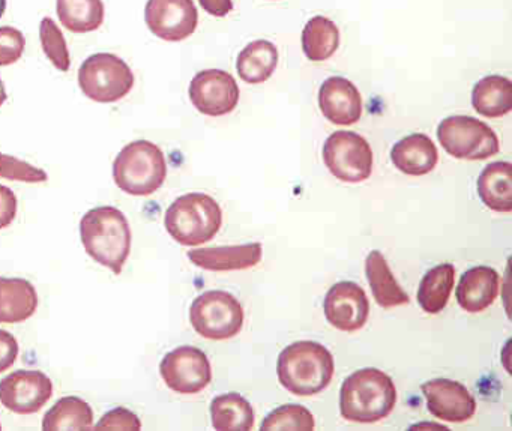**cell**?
<instances>
[{"label":"cell","mask_w":512,"mask_h":431,"mask_svg":"<svg viewBox=\"0 0 512 431\" xmlns=\"http://www.w3.org/2000/svg\"><path fill=\"white\" fill-rule=\"evenodd\" d=\"M17 215V197L11 188L0 185V230L11 226Z\"/></svg>","instance_id":"obj_36"},{"label":"cell","mask_w":512,"mask_h":431,"mask_svg":"<svg viewBox=\"0 0 512 431\" xmlns=\"http://www.w3.org/2000/svg\"><path fill=\"white\" fill-rule=\"evenodd\" d=\"M145 19L152 34L178 43L196 32L199 13L193 0H148Z\"/></svg>","instance_id":"obj_12"},{"label":"cell","mask_w":512,"mask_h":431,"mask_svg":"<svg viewBox=\"0 0 512 431\" xmlns=\"http://www.w3.org/2000/svg\"><path fill=\"white\" fill-rule=\"evenodd\" d=\"M188 259L206 271H241L253 268L262 260L259 242L232 247L199 248L188 251Z\"/></svg>","instance_id":"obj_18"},{"label":"cell","mask_w":512,"mask_h":431,"mask_svg":"<svg viewBox=\"0 0 512 431\" xmlns=\"http://www.w3.org/2000/svg\"><path fill=\"white\" fill-rule=\"evenodd\" d=\"M94 422L91 404L79 397H64L44 415V431H89Z\"/></svg>","instance_id":"obj_25"},{"label":"cell","mask_w":512,"mask_h":431,"mask_svg":"<svg viewBox=\"0 0 512 431\" xmlns=\"http://www.w3.org/2000/svg\"><path fill=\"white\" fill-rule=\"evenodd\" d=\"M334 356L316 341H296L278 356L281 385L299 397L319 394L334 376Z\"/></svg>","instance_id":"obj_3"},{"label":"cell","mask_w":512,"mask_h":431,"mask_svg":"<svg viewBox=\"0 0 512 431\" xmlns=\"http://www.w3.org/2000/svg\"><path fill=\"white\" fill-rule=\"evenodd\" d=\"M38 308V293L25 278L0 277V323H22Z\"/></svg>","instance_id":"obj_20"},{"label":"cell","mask_w":512,"mask_h":431,"mask_svg":"<svg viewBox=\"0 0 512 431\" xmlns=\"http://www.w3.org/2000/svg\"><path fill=\"white\" fill-rule=\"evenodd\" d=\"M391 160L406 175L424 176L436 167L439 152L430 137L425 134H410L395 143Z\"/></svg>","instance_id":"obj_19"},{"label":"cell","mask_w":512,"mask_h":431,"mask_svg":"<svg viewBox=\"0 0 512 431\" xmlns=\"http://www.w3.org/2000/svg\"><path fill=\"white\" fill-rule=\"evenodd\" d=\"M8 100L7 89H5L4 82L0 80V107L4 106L5 101Z\"/></svg>","instance_id":"obj_38"},{"label":"cell","mask_w":512,"mask_h":431,"mask_svg":"<svg viewBox=\"0 0 512 431\" xmlns=\"http://www.w3.org/2000/svg\"><path fill=\"white\" fill-rule=\"evenodd\" d=\"M166 176L163 151L148 140L128 143L113 163L115 184L130 196L146 197L157 193Z\"/></svg>","instance_id":"obj_5"},{"label":"cell","mask_w":512,"mask_h":431,"mask_svg":"<svg viewBox=\"0 0 512 431\" xmlns=\"http://www.w3.org/2000/svg\"><path fill=\"white\" fill-rule=\"evenodd\" d=\"M323 310L326 320L334 328L355 332L367 323L370 304L361 286L352 281H341L326 293Z\"/></svg>","instance_id":"obj_14"},{"label":"cell","mask_w":512,"mask_h":431,"mask_svg":"<svg viewBox=\"0 0 512 431\" xmlns=\"http://www.w3.org/2000/svg\"><path fill=\"white\" fill-rule=\"evenodd\" d=\"M431 415L440 421H469L476 412V401L466 386L449 379H434L421 386Z\"/></svg>","instance_id":"obj_15"},{"label":"cell","mask_w":512,"mask_h":431,"mask_svg":"<svg viewBox=\"0 0 512 431\" xmlns=\"http://www.w3.org/2000/svg\"><path fill=\"white\" fill-rule=\"evenodd\" d=\"M0 178L28 182V184H40V182H46L49 176L43 169H38L26 161L0 154Z\"/></svg>","instance_id":"obj_32"},{"label":"cell","mask_w":512,"mask_h":431,"mask_svg":"<svg viewBox=\"0 0 512 431\" xmlns=\"http://www.w3.org/2000/svg\"><path fill=\"white\" fill-rule=\"evenodd\" d=\"M95 431H140L142 430V422L139 416L125 407H116V409L107 412L100 419L95 427Z\"/></svg>","instance_id":"obj_34"},{"label":"cell","mask_w":512,"mask_h":431,"mask_svg":"<svg viewBox=\"0 0 512 431\" xmlns=\"http://www.w3.org/2000/svg\"><path fill=\"white\" fill-rule=\"evenodd\" d=\"M323 161L338 181L358 184L373 172V151L367 140L353 131H335L323 145Z\"/></svg>","instance_id":"obj_9"},{"label":"cell","mask_w":512,"mask_h":431,"mask_svg":"<svg viewBox=\"0 0 512 431\" xmlns=\"http://www.w3.org/2000/svg\"><path fill=\"white\" fill-rule=\"evenodd\" d=\"M472 104L484 118H502L512 109V83L502 76H488L476 83Z\"/></svg>","instance_id":"obj_23"},{"label":"cell","mask_w":512,"mask_h":431,"mask_svg":"<svg viewBox=\"0 0 512 431\" xmlns=\"http://www.w3.org/2000/svg\"><path fill=\"white\" fill-rule=\"evenodd\" d=\"M56 11L62 25L74 34L97 31L104 22L103 0H58Z\"/></svg>","instance_id":"obj_29"},{"label":"cell","mask_w":512,"mask_h":431,"mask_svg":"<svg viewBox=\"0 0 512 431\" xmlns=\"http://www.w3.org/2000/svg\"><path fill=\"white\" fill-rule=\"evenodd\" d=\"M365 272H367L371 292L380 307L392 308L409 304V295L395 280L385 256L380 251L374 250L368 254L365 260Z\"/></svg>","instance_id":"obj_22"},{"label":"cell","mask_w":512,"mask_h":431,"mask_svg":"<svg viewBox=\"0 0 512 431\" xmlns=\"http://www.w3.org/2000/svg\"><path fill=\"white\" fill-rule=\"evenodd\" d=\"M278 50L266 40L248 44L236 61L239 77L250 85L265 83L277 70Z\"/></svg>","instance_id":"obj_24"},{"label":"cell","mask_w":512,"mask_h":431,"mask_svg":"<svg viewBox=\"0 0 512 431\" xmlns=\"http://www.w3.org/2000/svg\"><path fill=\"white\" fill-rule=\"evenodd\" d=\"M440 145L457 160H487L499 152L496 133L472 116H448L437 128Z\"/></svg>","instance_id":"obj_8"},{"label":"cell","mask_w":512,"mask_h":431,"mask_svg":"<svg viewBox=\"0 0 512 431\" xmlns=\"http://www.w3.org/2000/svg\"><path fill=\"white\" fill-rule=\"evenodd\" d=\"M40 40L44 53L52 64L62 73H67L71 67L70 52H68L67 41L62 34L55 20L44 17L40 25Z\"/></svg>","instance_id":"obj_31"},{"label":"cell","mask_w":512,"mask_h":431,"mask_svg":"<svg viewBox=\"0 0 512 431\" xmlns=\"http://www.w3.org/2000/svg\"><path fill=\"white\" fill-rule=\"evenodd\" d=\"M500 290V277L490 266H476L464 272L460 278L455 296L458 305L467 313H481L487 310Z\"/></svg>","instance_id":"obj_17"},{"label":"cell","mask_w":512,"mask_h":431,"mask_svg":"<svg viewBox=\"0 0 512 431\" xmlns=\"http://www.w3.org/2000/svg\"><path fill=\"white\" fill-rule=\"evenodd\" d=\"M262 431H313L314 416L301 404H286L269 413L260 425Z\"/></svg>","instance_id":"obj_30"},{"label":"cell","mask_w":512,"mask_h":431,"mask_svg":"<svg viewBox=\"0 0 512 431\" xmlns=\"http://www.w3.org/2000/svg\"><path fill=\"white\" fill-rule=\"evenodd\" d=\"M199 2L200 7L214 17H226L233 10L232 0H199Z\"/></svg>","instance_id":"obj_37"},{"label":"cell","mask_w":512,"mask_h":431,"mask_svg":"<svg viewBox=\"0 0 512 431\" xmlns=\"http://www.w3.org/2000/svg\"><path fill=\"white\" fill-rule=\"evenodd\" d=\"M397 389L388 374L362 368L344 380L340 391L341 416L346 421L374 424L394 410Z\"/></svg>","instance_id":"obj_2"},{"label":"cell","mask_w":512,"mask_h":431,"mask_svg":"<svg viewBox=\"0 0 512 431\" xmlns=\"http://www.w3.org/2000/svg\"><path fill=\"white\" fill-rule=\"evenodd\" d=\"M512 166L506 161L488 164L478 179V194L485 206L496 212L512 211Z\"/></svg>","instance_id":"obj_21"},{"label":"cell","mask_w":512,"mask_h":431,"mask_svg":"<svg viewBox=\"0 0 512 431\" xmlns=\"http://www.w3.org/2000/svg\"><path fill=\"white\" fill-rule=\"evenodd\" d=\"M52 395V380L43 371L17 370L0 380V403L19 415L40 412Z\"/></svg>","instance_id":"obj_11"},{"label":"cell","mask_w":512,"mask_h":431,"mask_svg":"<svg viewBox=\"0 0 512 431\" xmlns=\"http://www.w3.org/2000/svg\"><path fill=\"white\" fill-rule=\"evenodd\" d=\"M79 85L89 100L116 103L134 88V73L119 56L97 53L89 56L80 67Z\"/></svg>","instance_id":"obj_6"},{"label":"cell","mask_w":512,"mask_h":431,"mask_svg":"<svg viewBox=\"0 0 512 431\" xmlns=\"http://www.w3.org/2000/svg\"><path fill=\"white\" fill-rule=\"evenodd\" d=\"M194 331L208 340H229L244 326V308L241 302L224 292L209 290L194 299L190 308Z\"/></svg>","instance_id":"obj_7"},{"label":"cell","mask_w":512,"mask_h":431,"mask_svg":"<svg viewBox=\"0 0 512 431\" xmlns=\"http://www.w3.org/2000/svg\"><path fill=\"white\" fill-rule=\"evenodd\" d=\"M340 46V31L332 20L316 16L302 31V50L308 61L323 62L332 58Z\"/></svg>","instance_id":"obj_28"},{"label":"cell","mask_w":512,"mask_h":431,"mask_svg":"<svg viewBox=\"0 0 512 431\" xmlns=\"http://www.w3.org/2000/svg\"><path fill=\"white\" fill-rule=\"evenodd\" d=\"M212 425L218 431H250L254 427V410L242 395L229 392L218 395L211 404Z\"/></svg>","instance_id":"obj_26"},{"label":"cell","mask_w":512,"mask_h":431,"mask_svg":"<svg viewBox=\"0 0 512 431\" xmlns=\"http://www.w3.org/2000/svg\"><path fill=\"white\" fill-rule=\"evenodd\" d=\"M19 341L11 332L0 329V373L10 370L19 358Z\"/></svg>","instance_id":"obj_35"},{"label":"cell","mask_w":512,"mask_h":431,"mask_svg":"<svg viewBox=\"0 0 512 431\" xmlns=\"http://www.w3.org/2000/svg\"><path fill=\"white\" fill-rule=\"evenodd\" d=\"M190 100L203 115L214 118L229 115L238 106L239 86L226 71H200L191 80Z\"/></svg>","instance_id":"obj_13"},{"label":"cell","mask_w":512,"mask_h":431,"mask_svg":"<svg viewBox=\"0 0 512 431\" xmlns=\"http://www.w3.org/2000/svg\"><path fill=\"white\" fill-rule=\"evenodd\" d=\"M5 10H7V0H0V19L4 16Z\"/></svg>","instance_id":"obj_39"},{"label":"cell","mask_w":512,"mask_h":431,"mask_svg":"<svg viewBox=\"0 0 512 431\" xmlns=\"http://www.w3.org/2000/svg\"><path fill=\"white\" fill-rule=\"evenodd\" d=\"M80 238L89 257L119 275L131 253L130 223L113 206H98L83 215Z\"/></svg>","instance_id":"obj_1"},{"label":"cell","mask_w":512,"mask_h":431,"mask_svg":"<svg viewBox=\"0 0 512 431\" xmlns=\"http://www.w3.org/2000/svg\"><path fill=\"white\" fill-rule=\"evenodd\" d=\"M319 107L332 124L353 125L362 116V97L350 80L329 77L320 86Z\"/></svg>","instance_id":"obj_16"},{"label":"cell","mask_w":512,"mask_h":431,"mask_svg":"<svg viewBox=\"0 0 512 431\" xmlns=\"http://www.w3.org/2000/svg\"><path fill=\"white\" fill-rule=\"evenodd\" d=\"M25 37L19 29L0 28V67L16 64L25 52Z\"/></svg>","instance_id":"obj_33"},{"label":"cell","mask_w":512,"mask_h":431,"mask_svg":"<svg viewBox=\"0 0 512 431\" xmlns=\"http://www.w3.org/2000/svg\"><path fill=\"white\" fill-rule=\"evenodd\" d=\"M160 373L166 385L179 394H197L212 380L208 356L193 346L176 347L167 353L161 361Z\"/></svg>","instance_id":"obj_10"},{"label":"cell","mask_w":512,"mask_h":431,"mask_svg":"<svg viewBox=\"0 0 512 431\" xmlns=\"http://www.w3.org/2000/svg\"><path fill=\"white\" fill-rule=\"evenodd\" d=\"M455 268L451 263H443L430 269L422 277L418 289V302L428 314H439L448 304L454 289Z\"/></svg>","instance_id":"obj_27"},{"label":"cell","mask_w":512,"mask_h":431,"mask_svg":"<svg viewBox=\"0 0 512 431\" xmlns=\"http://www.w3.org/2000/svg\"><path fill=\"white\" fill-rule=\"evenodd\" d=\"M0 430H2V425H0Z\"/></svg>","instance_id":"obj_40"},{"label":"cell","mask_w":512,"mask_h":431,"mask_svg":"<svg viewBox=\"0 0 512 431\" xmlns=\"http://www.w3.org/2000/svg\"><path fill=\"white\" fill-rule=\"evenodd\" d=\"M164 224L178 244L196 247L217 236L223 224V211L208 194H185L169 206Z\"/></svg>","instance_id":"obj_4"}]
</instances>
